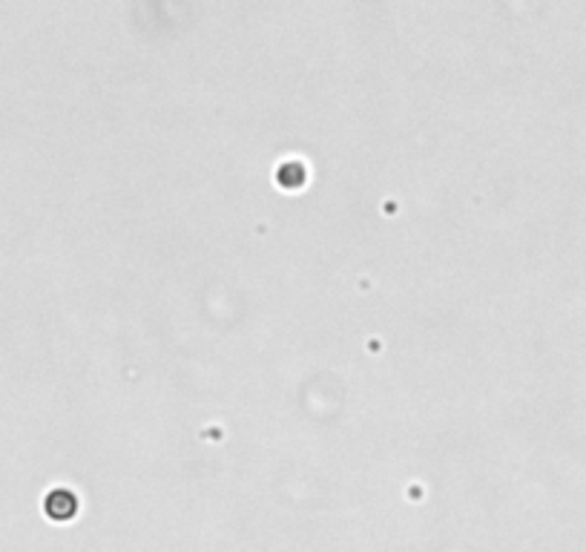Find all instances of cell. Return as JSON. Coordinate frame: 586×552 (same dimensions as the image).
Returning a JSON list of instances; mask_svg holds the SVG:
<instances>
[{
  "label": "cell",
  "instance_id": "6da1fadb",
  "mask_svg": "<svg viewBox=\"0 0 586 552\" xmlns=\"http://www.w3.org/2000/svg\"><path fill=\"white\" fill-rule=\"evenodd\" d=\"M75 498L70 492H63V489H55L53 495L46 498V512L58 518V521H63V518H70L75 512Z\"/></svg>",
  "mask_w": 586,
  "mask_h": 552
}]
</instances>
